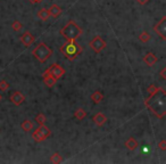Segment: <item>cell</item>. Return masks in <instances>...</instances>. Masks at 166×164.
Instances as JSON below:
<instances>
[{
	"instance_id": "obj_4",
	"label": "cell",
	"mask_w": 166,
	"mask_h": 164,
	"mask_svg": "<svg viewBox=\"0 0 166 164\" xmlns=\"http://www.w3.org/2000/svg\"><path fill=\"white\" fill-rule=\"evenodd\" d=\"M51 55H53V49L47 44H44V42L38 44L32 50V56H34L40 63H44Z\"/></svg>"
},
{
	"instance_id": "obj_13",
	"label": "cell",
	"mask_w": 166,
	"mask_h": 164,
	"mask_svg": "<svg viewBox=\"0 0 166 164\" xmlns=\"http://www.w3.org/2000/svg\"><path fill=\"white\" fill-rule=\"evenodd\" d=\"M42 78H43V82L46 83V85L49 87V88H53V85H55V83H56V81H57L56 79H53L50 74H48V73H46V72L43 73Z\"/></svg>"
},
{
	"instance_id": "obj_30",
	"label": "cell",
	"mask_w": 166,
	"mask_h": 164,
	"mask_svg": "<svg viewBox=\"0 0 166 164\" xmlns=\"http://www.w3.org/2000/svg\"><path fill=\"white\" fill-rule=\"evenodd\" d=\"M1 98H3V97H1V95H0V101H1Z\"/></svg>"
},
{
	"instance_id": "obj_15",
	"label": "cell",
	"mask_w": 166,
	"mask_h": 164,
	"mask_svg": "<svg viewBox=\"0 0 166 164\" xmlns=\"http://www.w3.org/2000/svg\"><path fill=\"white\" fill-rule=\"evenodd\" d=\"M37 16H38L41 21H48L49 17H50L49 9H47V8H41V9L38 12V14H37Z\"/></svg>"
},
{
	"instance_id": "obj_2",
	"label": "cell",
	"mask_w": 166,
	"mask_h": 164,
	"mask_svg": "<svg viewBox=\"0 0 166 164\" xmlns=\"http://www.w3.org/2000/svg\"><path fill=\"white\" fill-rule=\"evenodd\" d=\"M83 51V48L81 47V44H78L76 40H69L66 41L65 44L60 47V53L64 55L66 59L74 60L76 59V57Z\"/></svg>"
},
{
	"instance_id": "obj_11",
	"label": "cell",
	"mask_w": 166,
	"mask_h": 164,
	"mask_svg": "<svg viewBox=\"0 0 166 164\" xmlns=\"http://www.w3.org/2000/svg\"><path fill=\"white\" fill-rule=\"evenodd\" d=\"M92 120H93V122L96 123L98 126H103V124L106 123L107 117H106V115H105V114H103V113H100V112H99V113H97L93 117H92Z\"/></svg>"
},
{
	"instance_id": "obj_20",
	"label": "cell",
	"mask_w": 166,
	"mask_h": 164,
	"mask_svg": "<svg viewBox=\"0 0 166 164\" xmlns=\"http://www.w3.org/2000/svg\"><path fill=\"white\" fill-rule=\"evenodd\" d=\"M50 161L53 162V163H62V162H63V157L60 156L59 153H53L50 156Z\"/></svg>"
},
{
	"instance_id": "obj_12",
	"label": "cell",
	"mask_w": 166,
	"mask_h": 164,
	"mask_svg": "<svg viewBox=\"0 0 166 164\" xmlns=\"http://www.w3.org/2000/svg\"><path fill=\"white\" fill-rule=\"evenodd\" d=\"M143 62L147 64V65H149V66H153V64L157 63V57L155 56V54H153V53H147L143 57Z\"/></svg>"
},
{
	"instance_id": "obj_27",
	"label": "cell",
	"mask_w": 166,
	"mask_h": 164,
	"mask_svg": "<svg viewBox=\"0 0 166 164\" xmlns=\"http://www.w3.org/2000/svg\"><path fill=\"white\" fill-rule=\"evenodd\" d=\"M137 1H138L139 5H146V3H147L149 0H137Z\"/></svg>"
},
{
	"instance_id": "obj_28",
	"label": "cell",
	"mask_w": 166,
	"mask_h": 164,
	"mask_svg": "<svg viewBox=\"0 0 166 164\" xmlns=\"http://www.w3.org/2000/svg\"><path fill=\"white\" fill-rule=\"evenodd\" d=\"M160 76H162V79H165V69L160 71Z\"/></svg>"
},
{
	"instance_id": "obj_6",
	"label": "cell",
	"mask_w": 166,
	"mask_h": 164,
	"mask_svg": "<svg viewBox=\"0 0 166 164\" xmlns=\"http://www.w3.org/2000/svg\"><path fill=\"white\" fill-rule=\"evenodd\" d=\"M89 47L96 53L99 54L100 51H103L106 48V41L101 38L100 35H96L94 38H92V40L89 42Z\"/></svg>"
},
{
	"instance_id": "obj_29",
	"label": "cell",
	"mask_w": 166,
	"mask_h": 164,
	"mask_svg": "<svg viewBox=\"0 0 166 164\" xmlns=\"http://www.w3.org/2000/svg\"><path fill=\"white\" fill-rule=\"evenodd\" d=\"M28 1H30V3H33V5H35V3H41V1H42V0H28Z\"/></svg>"
},
{
	"instance_id": "obj_16",
	"label": "cell",
	"mask_w": 166,
	"mask_h": 164,
	"mask_svg": "<svg viewBox=\"0 0 166 164\" xmlns=\"http://www.w3.org/2000/svg\"><path fill=\"white\" fill-rule=\"evenodd\" d=\"M62 8H60L58 5H53V6L49 8V13H50V16H53V17H55V18H57L58 16L62 14Z\"/></svg>"
},
{
	"instance_id": "obj_3",
	"label": "cell",
	"mask_w": 166,
	"mask_h": 164,
	"mask_svg": "<svg viewBox=\"0 0 166 164\" xmlns=\"http://www.w3.org/2000/svg\"><path fill=\"white\" fill-rule=\"evenodd\" d=\"M59 33L66 41L76 40V39L83 33V30H82L73 19H71L63 28H60Z\"/></svg>"
},
{
	"instance_id": "obj_14",
	"label": "cell",
	"mask_w": 166,
	"mask_h": 164,
	"mask_svg": "<svg viewBox=\"0 0 166 164\" xmlns=\"http://www.w3.org/2000/svg\"><path fill=\"white\" fill-rule=\"evenodd\" d=\"M138 146H139L138 141H137L135 138H133V137H130V138L125 141V147L128 149V151H134Z\"/></svg>"
},
{
	"instance_id": "obj_9",
	"label": "cell",
	"mask_w": 166,
	"mask_h": 164,
	"mask_svg": "<svg viewBox=\"0 0 166 164\" xmlns=\"http://www.w3.org/2000/svg\"><path fill=\"white\" fill-rule=\"evenodd\" d=\"M9 100L12 101L14 105H16V106H19V105H22L23 103H24L25 96L23 95L21 91H15L13 95L9 97Z\"/></svg>"
},
{
	"instance_id": "obj_17",
	"label": "cell",
	"mask_w": 166,
	"mask_h": 164,
	"mask_svg": "<svg viewBox=\"0 0 166 164\" xmlns=\"http://www.w3.org/2000/svg\"><path fill=\"white\" fill-rule=\"evenodd\" d=\"M103 92L100 91H94L92 95H91V100L93 101L94 104H100L101 101H103Z\"/></svg>"
},
{
	"instance_id": "obj_25",
	"label": "cell",
	"mask_w": 166,
	"mask_h": 164,
	"mask_svg": "<svg viewBox=\"0 0 166 164\" xmlns=\"http://www.w3.org/2000/svg\"><path fill=\"white\" fill-rule=\"evenodd\" d=\"M12 28H14V31H16V32H18L21 28H23V25L21 24V23L18 22V21H14L13 22V24H12Z\"/></svg>"
},
{
	"instance_id": "obj_10",
	"label": "cell",
	"mask_w": 166,
	"mask_h": 164,
	"mask_svg": "<svg viewBox=\"0 0 166 164\" xmlns=\"http://www.w3.org/2000/svg\"><path fill=\"white\" fill-rule=\"evenodd\" d=\"M34 41H35V38L31 34V32H25V33L21 37V42H22L25 47H30Z\"/></svg>"
},
{
	"instance_id": "obj_22",
	"label": "cell",
	"mask_w": 166,
	"mask_h": 164,
	"mask_svg": "<svg viewBox=\"0 0 166 164\" xmlns=\"http://www.w3.org/2000/svg\"><path fill=\"white\" fill-rule=\"evenodd\" d=\"M151 35L148 33V32H142L140 35H139V40L141 41V42H148V41L150 40Z\"/></svg>"
},
{
	"instance_id": "obj_1",
	"label": "cell",
	"mask_w": 166,
	"mask_h": 164,
	"mask_svg": "<svg viewBox=\"0 0 166 164\" xmlns=\"http://www.w3.org/2000/svg\"><path fill=\"white\" fill-rule=\"evenodd\" d=\"M144 105L158 119H164L165 116V90L158 88V90L153 96L147 97V99L144 100Z\"/></svg>"
},
{
	"instance_id": "obj_21",
	"label": "cell",
	"mask_w": 166,
	"mask_h": 164,
	"mask_svg": "<svg viewBox=\"0 0 166 164\" xmlns=\"http://www.w3.org/2000/svg\"><path fill=\"white\" fill-rule=\"evenodd\" d=\"M46 121H47V119H46V115H44L43 113H40L35 116V122L38 123L39 126H40V124H44Z\"/></svg>"
},
{
	"instance_id": "obj_5",
	"label": "cell",
	"mask_w": 166,
	"mask_h": 164,
	"mask_svg": "<svg viewBox=\"0 0 166 164\" xmlns=\"http://www.w3.org/2000/svg\"><path fill=\"white\" fill-rule=\"evenodd\" d=\"M50 133H51L50 129H49L47 126L40 124V126L33 131V133H32V138L34 139V141L40 142V141L46 140L48 137L50 136Z\"/></svg>"
},
{
	"instance_id": "obj_18",
	"label": "cell",
	"mask_w": 166,
	"mask_h": 164,
	"mask_svg": "<svg viewBox=\"0 0 166 164\" xmlns=\"http://www.w3.org/2000/svg\"><path fill=\"white\" fill-rule=\"evenodd\" d=\"M85 116H87V112H85L83 108H78V110L74 112V117L78 121L83 120Z\"/></svg>"
},
{
	"instance_id": "obj_19",
	"label": "cell",
	"mask_w": 166,
	"mask_h": 164,
	"mask_svg": "<svg viewBox=\"0 0 166 164\" xmlns=\"http://www.w3.org/2000/svg\"><path fill=\"white\" fill-rule=\"evenodd\" d=\"M22 129H23V131H25V132L31 131V130L33 129V123H32L31 121L25 120L22 123Z\"/></svg>"
},
{
	"instance_id": "obj_24",
	"label": "cell",
	"mask_w": 166,
	"mask_h": 164,
	"mask_svg": "<svg viewBox=\"0 0 166 164\" xmlns=\"http://www.w3.org/2000/svg\"><path fill=\"white\" fill-rule=\"evenodd\" d=\"M157 90H158V88H157V87H156V85H149V88L147 89L148 94H149V96H148V97H150V96H153V94H155V92L157 91Z\"/></svg>"
},
{
	"instance_id": "obj_26",
	"label": "cell",
	"mask_w": 166,
	"mask_h": 164,
	"mask_svg": "<svg viewBox=\"0 0 166 164\" xmlns=\"http://www.w3.org/2000/svg\"><path fill=\"white\" fill-rule=\"evenodd\" d=\"M158 147H159V149H162V151H165V149H166V141H165V140H162V141H159V144H158Z\"/></svg>"
},
{
	"instance_id": "obj_8",
	"label": "cell",
	"mask_w": 166,
	"mask_h": 164,
	"mask_svg": "<svg viewBox=\"0 0 166 164\" xmlns=\"http://www.w3.org/2000/svg\"><path fill=\"white\" fill-rule=\"evenodd\" d=\"M153 31L156 32L157 34L159 35L163 40H165L166 39V17L165 16L162 17V19H160L159 22L153 26Z\"/></svg>"
},
{
	"instance_id": "obj_23",
	"label": "cell",
	"mask_w": 166,
	"mask_h": 164,
	"mask_svg": "<svg viewBox=\"0 0 166 164\" xmlns=\"http://www.w3.org/2000/svg\"><path fill=\"white\" fill-rule=\"evenodd\" d=\"M9 87H10V85L6 81V80H1V81H0V90H1V91H6Z\"/></svg>"
},
{
	"instance_id": "obj_7",
	"label": "cell",
	"mask_w": 166,
	"mask_h": 164,
	"mask_svg": "<svg viewBox=\"0 0 166 164\" xmlns=\"http://www.w3.org/2000/svg\"><path fill=\"white\" fill-rule=\"evenodd\" d=\"M44 72L48 73V74H50L53 79L58 80L65 74V69L60 66V65H58V64H53V65H51L48 69H46Z\"/></svg>"
}]
</instances>
